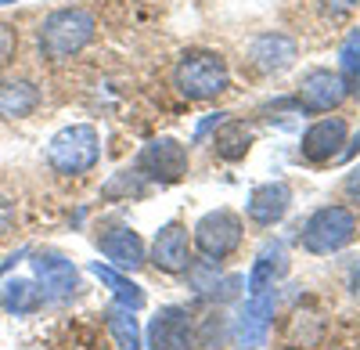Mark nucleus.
<instances>
[{
    "instance_id": "1",
    "label": "nucleus",
    "mask_w": 360,
    "mask_h": 350,
    "mask_svg": "<svg viewBox=\"0 0 360 350\" xmlns=\"http://www.w3.org/2000/svg\"><path fill=\"white\" fill-rule=\"evenodd\" d=\"M94 33H98V18L86 8H58L40 22L37 44L47 62H69L94 40Z\"/></svg>"
},
{
    "instance_id": "2",
    "label": "nucleus",
    "mask_w": 360,
    "mask_h": 350,
    "mask_svg": "<svg viewBox=\"0 0 360 350\" xmlns=\"http://www.w3.org/2000/svg\"><path fill=\"white\" fill-rule=\"evenodd\" d=\"M173 87L188 101H213L231 87V69L220 51H188L173 69Z\"/></svg>"
},
{
    "instance_id": "3",
    "label": "nucleus",
    "mask_w": 360,
    "mask_h": 350,
    "mask_svg": "<svg viewBox=\"0 0 360 350\" xmlns=\"http://www.w3.org/2000/svg\"><path fill=\"white\" fill-rule=\"evenodd\" d=\"M101 159V137L90 123H72L62 127L47 141V166L65 177H79V173L94 170Z\"/></svg>"
},
{
    "instance_id": "4",
    "label": "nucleus",
    "mask_w": 360,
    "mask_h": 350,
    "mask_svg": "<svg viewBox=\"0 0 360 350\" xmlns=\"http://www.w3.org/2000/svg\"><path fill=\"white\" fill-rule=\"evenodd\" d=\"M356 239V217L349 206H321L303 224V249L314 256L339 253Z\"/></svg>"
},
{
    "instance_id": "5",
    "label": "nucleus",
    "mask_w": 360,
    "mask_h": 350,
    "mask_svg": "<svg viewBox=\"0 0 360 350\" xmlns=\"http://www.w3.org/2000/svg\"><path fill=\"white\" fill-rule=\"evenodd\" d=\"M134 170L148 185H176V181L188 177L191 152H188V144L176 141V137H155L141 149Z\"/></svg>"
},
{
    "instance_id": "6",
    "label": "nucleus",
    "mask_w": 360,
    "mask_h": 350,
    "mask_svg": "<svg viewBox=\"0 0 360 350\" xmlns=\"http://www.w3.org/2000/svg\"><path fill=\"white\" fill-rule=\"evenodd\" d=\"M242 231H245L242 217L234 210L220 206V210H209L205 217H198L191 242L205 256V264H220V260H227L238 246H242Z\"/></svg>"
},
{
    "instance_id": "7",
    "label": "nucleus",
    "mask_w": 360,
    "mask_h": 350,
    "mask_svg": "<svg viewBox=\"0 0 360 350\" xmlns=\"http://www.w3.org/2000/svg\"><path fill=\"white\" fill-rule=\"evenodd\" d=\"M33 271H37V278L44 285V300H69V296H76L79 271H76V264L65 253L37 249L33 253Z\"/></svg>"
},
{
    "instance_id": "8",
    "label": "nucleus",
    "mask_w": 360,
    "mask_h": 350,
    "mask_svg": "<svg viewBox=\"0 0 360 350\" xmlns=\"http://www.w3.org/2000/svg\"><path fill=\"white\" fill-rule=\"evenodd\" d=\"M144 346L148 350H191L195 346L191 314L184 307H159L155 318L148 322Z\"/></svg>"
},
{
    "instance_id": "9",
    "label": "nucleus",
    "mask_w": 360,
    "mask_h": 350,
    "mask_svg": "<svg viewBox=\"0 0 360 350\" xmlns=\"http://www.w3.org/2000/svg\"><path fill=\"white\" fill-rule=\"evenodd\" d=\"M346 83L339 73L332 69H310L303 80H299V91H295V105L307 108V112H332L346 101Z\"/></svg>"
},
{
    "instance_id": "10",
    "label": "nucleus",
    "mask_w": 360,
    "mask_h": 350,
    "mask_svg": "<svg viewBox=\"0 0 360 350\" xmlns=\"http://www.w3.org/2000/svg\"><path fill=\"white\" fill-rule=\"evenodd\" d=\"M98 249L112 260L119 271H137L148 264V249H144V239L130 224H105L98 231Z\"/></svg>"
},
{
    "instance_id": "11",
    "label": "nucleus",
    "mask_w": 360,
    "mask_h": 350,
    "mask_svg": "<svg viewBox=\"0 0 360 350\" xmlns=\"http://www.w3.org/2000/svg\"><path fill=\"white\" fill-rule=\"evenodd\" d=\"M270 318H274V300L266 296H249V304L238 311L231 325V343L234 350H259L270 332Z\"/></svg>"
},
{
    "instance_id": "12",
    "label": "nucleus",
    "mask_w": 360,
    "mask_h": 350,
    "mask_svg": "<svg viewBox=\"0 0 360 350\" xmlns=\"http://www.w3.org/2000/svg\"><path fill=\"white\" fill-rule=\"evenodd\" d=\"M346 120L342 115H324V120H317L314 127H307L303 141H299V152H303L307 163H332L339 152H342V144H346Z\"/></svg>"
},
{
    "instance_id": "13",
    "label": "nucleus",
    "mask_w": 360,
    "mask_h": 350,
    "mask_svg": "<svg viewBox=\"0 0 360 350\" xmlns=\"http://www.w3.org/2000/svg\"><path fill=\"white\" fill-rule=\"evenodd\" d=\"M295 58H299V44L288 33H259L249 44V62L263 76H281L285 69L295 65Z\"/></svg>"
},
{
    "instance_id": "14",
    "label": "nucleus",
    "mask_w": 360,
    "mask_h": 350,
    "mask_svg": "<svg viewBox=\"0 0 360 350\" xmlns=\"http://www.w3.org/2000/svg\"><path fill=\"white\" fill-rule=\"evenodd\" d=\"M152 264L166 275H184L191 268V242H188V227L184 224H162L159 235L152 242Z\"/></svg>"
},
{
    "instance_id": "15",
    "label": "nucleus",
    "mask_w": 360,
    "mask_h": 350,
    "mask_svg": "<svg viewBox=\"0 0 360 350\" xmlns=\"http://www.w3.org/2000/svg\"><path fill=\"white\" fill-rule=\"evenodd\" d=\"M292 206V188L285 181H266V185H256L249 192V202H245V210H249V220L259 224V227H270V224H278Z\"/></svg>"
},
{
    "instance_id": "16",
    "label": "nucleus",
    "mask_w": 360,
    "mask_h": 350,
    "mask_svg": "<svg viewBox=\"0 0 360 350\" xmlns=\"http://www.w3.org/2000/svg\"><path fill=\"white\" fill-rule=\"evenodd\" d=\"M285 275H288V249H285V242H266L259 249V256L252 260V271H249V282H245L249 296H266Z\"/></svg>"
},
{
    "instance_id": "17",
    "label": "nucleus",
    "mask_w": 360,
    "mask_h": 350,
    "mask_svg": "<svg viewBox=\"0 0 360 350\" xmlns=\"http://www.w3.org/2000/svg\"><path fill=\"white\" fill-rule=\"evenodd\" d=\"M40 108V91L29 80H0V120H25Z\"/></svg>"
},
{
    "instance_id": "18",
    "label": "nucleus",
    "mask_w": 360,
    "mask_h": 350,
    "mask_svg": "<svg viewBox=\"0 0 360 350\" xmlns=\"http://www.w3.org/2000/svg\"><path fill=\"white\" fill-rule=\"evenodd\" d=\"M252 130L242 123V120H224L217 130H213V152H217V159H224V163H238V159H245L249 156V149H252Z\"/></svg>"
},
{
    "instance_id": "19",
    "label": "nucleus",
    "mask_w": 360,
    "mask_h": 350,
    "mask_svg": "<svg viewBox=\"0 0 360 350\" xmlns=\"http://www.w3.org/2000/svg\"><path fill=\"white\" fill-rule=\"evenodd\" d=\"M90 271H94V278L101 282V285H108L112 289V296H115V304H123V307H130V311H141L144 307V289L137 285V282H130L119 268H108V264H101V260H94L90 264Z\"/></svg>"
},
{
    "instance_id": "20",
    "label": "nucleus",
    "mask_w": 360,
    "mask_h": 350,
    "mask_svg": "<svg viewBox=\"0 0 360 350\" xmlns=\"http://www.w3.org/2000/svg\"><path fill=\"white\" fill-rule=\"evenodd\" d=\"M0 307H4L8 314L22 318V314H33L44 307V289H37L33 282H25V278H11L4 285V293H0Z\"/></svg>"
},
{
    "instance_id": "21",
    "label": "nucleus",
    "mask_w": 360,
    "mask_h": 350,
    "mask_svg": "<svg viewBox=\"0 0 360 350\" xmlns=\"http://www.w3.org/2000/svg\"><path fill=\"white\" fill-rule=\"evenodd\" d=\"M105 318H108V332H112L119 350H141L144 346V336H141V325H137V311L115 304V307H108Z\"/></svg>"
},
{
    "instance_id": "22",
    "label": "nucleus",
    "mask_w": 360,
    "mask_h": 350,
    "mask_svg": "<svg viewBox=\"0 0 360 350\" xmlns=\"http://www.w3.org/2000/svg\"><path fill=\"white\" fill-rule=\"evenodd\" d=\"M339 76L346 83L349 94H360V29L342 40V51H339Z\"/></svg>"
},
{
    "instance_id": "23",
    "label": "nucleus",
    "mask_w": 360,
    "mask_h": 350,
    "mask_svg": "<svg viewBox=\"0 0 360 350\" xmlns=\"http://www.w3.org/2000/svg\"><path fill=\"white\" fill-rule=\"evenodd\" d=\"M144 192H148V181L141 177L137 170H119L115 177L101 188L105 199H115V195H134V199H137V195H144Z\"/></svg>"
},
{
    "instance_id": "24",
    "label": "nucleus",
    "mask_w": 360,
    "mask_h": 350,
    "mask_svg": "<svg viewBox=\"0 0 360 350\" xmlns=\"http://www.w3.org/2000/svg\"><path fill=\"white\" fill-rule=\"evenodd\" d=\"M224 336H227V325H224V314H209L205 322H202V329L195 332V343H202V346H209V350H220Z\"/></svg>"
},
{
    "instance_id": "25",
    "label": "nucleus",
    "mask_w": 360,
    "mask_h": 350,
    "mask_svg": "<svg viewBox=\"0 0 360 350\" xmlns=\"http://www.w3.org/2000/svg\"><path fill=\"white\" fill-rule=\"evenodd\" d=\"M15 51H18V33H15V25L0 22V69L15 62Z\"/></svg>"
},
{
    "instance_id": "26",
    "label": "nucleus",
    "mask_w": 360,
    "mask_h": 350,
    "mask_svg": "<svg viewBox=\"0 0 360 350\" xmlns=\"http://www.w3.org/2000/svg\"><path fill=\"white\" fill-rule=\"evenodd\" d=\"M321 8H324V15H332V18H346L356 8V0H321Z\"/></svg>"
}]
</instances>
